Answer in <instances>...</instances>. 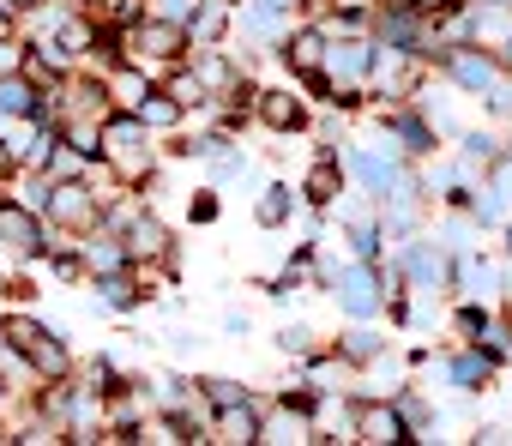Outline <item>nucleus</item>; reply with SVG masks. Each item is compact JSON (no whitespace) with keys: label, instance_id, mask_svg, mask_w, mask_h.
<instances>
[{"label":"nucleus","instance_id":"obj_15","mask_svg":"<svg viewBox=\"0 0 512 446\" xmlns=\"http://www.w3.org/2000/svg\"><path fill=\"white\" fill-rule=\"evenodd\" d=\"M260 440H266V446H290V440H314V422H308V410H296V404H278L272 416H260Z\"/></svg>","mask_w":512,"mask_h":446},{"label":"nucleus","instance_id":"obj_3","mask_svg":"<svg viewBox=\"0 0 512 446\" xmlns=\"http://www.w3.org/2000/svg\"><path fill=\"white\" fill-rule=\"evenodd\" d=\"M43 223H49V217H43L37 205H25V199H0V248L19 254V260H37L43 248H61V242H49Z\"/></svg>","mask_w":512,"mask_h":446},{"label":"nucleus","instance_id":"obj_12","mask_svg":"<svg viewBox=\"0 0 512 446\" xmlns=\"http://www.w3.org/2000/svg\"><path fill=\"white\" fill-rule=\"evenodd\" d=\"M253 115H260L272 133H302V127H308V103H302L296 91H260Z\"/></svg>","mask_w":512,"mask_h":446},{"label":"nucleus","instance_id":"obj_20","mask_svg":"<svg viewBox=\"0 0 512 446\" xmlns=\"http://www.w3.org/2000/svg\"><path fill=\"white\" fill-rule=\"evenodd\" d=\"M31 362H37V374H43V380H73V350H67L55 332L31 350Z\"/></svg>","mask_w":512,"mask_h":446},{"label":"nucleus","instance_id":"obj_16","mask_svg":"<svg viewBox=\"0 0 512 446\" xmlns=\"http://www.w3.org/2000/svg\"><path fill=\"white\" fill-rule=\"evenodd\" d=\"M476 217L482 223H506L512 217V157H494V175H488V193L476 199Z\"/></svg>","mask_w":512,"mask_h":446},{"label":"nucleus","instance_id":"obj_2","mask_svg":"<svg viewBox=\"0 0 512 446\" xmlns=\"http://www.w3.org/2000/svg\"><path fill=\"white\" fill-rule=\"evenodd\" d=\"M43 217H49V230L85 236V230H97V223H103V193L91 187V175H61V181H49Z\"/></svg>","mask_w":512,"mask_h":446},{"label":"nucleus","instance_id":"obj_35","mask_svg":"<svg viewBox=\"0 0 512 446\" xmlns=\"http://www.w3.org/2000/svg\"><path fill=\"white\" fill-rule=\"evenodd\" d=\"M79 7H97V0H79Z\"/></svg>","mask_w":512,"mask_h":446},{"label":"nucleus","instance_id":"obj_30","mask_svg":"<svg viewBox=\"0 0 512 446\" xmlns=\"http://www.w3.org/2000/svg\"><path fill=\"white\" fill-rule=\"evenodd\" d=\"M374 350H380V338H374V332H350V338H344V356H350V362H368Z\"/></svg>","mask_w":512,"mask_h":446},{"label":"nucleus","instance_id":"obj_14","mask_svg":"<svg viewBox=\"0 0 512 446\" xmlns=\"http://www.w3.org/2000/svg\"><path fill=\"white\" fill-rule=\"evenodd\" d=\"M211 440H223V446H253V440H260V410H253L247 398H241V404H223V410L211 416Z\"/></svg>","mask_w":512,"mask_h":446},{"label":"nucleus","instance_id":"obj_33","mask_svg":"<svg viewBox=\"0 0 512 446\" xmlns=\"http://www.w3.org/2000/svg\"><path fill=\"white\" fill-rule=\"evenodd\" d=\"M0 440H13V428H7V422H0Z\"/></svg>","mask_w":512,"mask_h":446},{"label":"nucleus","instance_id":"obj_10","mask_svg":"<svg viewBox=\"0 0 512 446\" xmlns=\"http://www.w3.org/2000/svg\"><path fill=\"white\" fill-rule=\"evenodd\" d=\"M338 302H344V314H350V320L380 314L386 290H380V278L368 272V260H362V266H350V272H338Z\"/></svg>","mask_w":512,"mask_h":446},{"label":"nucleus","instance_id":"obj_32","mask_svg":"<svg viewBox=\"0 0 512 446\" xmlns=\"http://www.w3.org/2000/svg\"><path fill=\"white\" fill-rule=\"evenodd\" d=\"M13 25H19V13L7 7V0H0V37H13Z\"/></svg>","mask_w":512,"mask_h":446},{"label":"nucleus","instance_id":"obj_28","mask_svg":"<svg viewBox=\"0 0 512 446\" xmlns=\"http://www.w3.org/2000/svg\"><path fill=\"white\" fill-rule=\"evenodd\" d=\"M187 217H193V223H211V217H217V193H211V187H199V193L187 199Z\"/></svg>","mask_w":512,"mask_h":446},{"label":"nucleus","instance_id":"obj_34","mask_svg":"<svg viewBox=\"0 0 512 446\" xmlns=\"http://www.w3.org/2000/svg\"><path fill=\"white\" fill-rule=\"evenodd\" d=\"M506 248H512V217H506Z\"/></svg>","mask_w":512,"mask_h":446},{"label":"nucleus","instance_id":"obj_25","mask_svg":"<svg viewBox=\"0 0 512 446\" xmlns=\"http://www.w3.org/2000/svg\"><path fill=\"white\" fill-rule=\"evenodd\" d=\"M97 19L115 25V31H127V25L145 19V0H97Z\"/></svg>","mask_w":512,"mask_h":446},{"label":"nucleus","instance_id":"obj_13","mask_svg":"<svg viewBox=\"0 0 512 446\" xmlns=\"http://www.w3.org/2000/svg\"><path fill=\"white\" fill-rule=\"evenodd\" d=\"M193 73H199V85H205L211 103H223V97L241 85V67H235L223 49H193Z\"/></svg>","mask_w":512,"mask_h":446},{"label":"nucleus","instance_id":"obj_6","mask_svg":"<svg viewBox=\"0 0 512 446\" xmlns=\"http://www.w3.org/2000/svg\"><path fill=\"white\" fill-rule=\"evenodd\" d=\"M350 440H368V446H392V440H410V422H404V410L398 404H356V416H350Z\"/></svg>","mask_w":512,"mask_h":446},{"label":"nucleus","instance_id":"obj_1","mask_svg":"<svg viewBox=\"0 0 512 446\" xmlns=\"http://www.w3.org/2000/svg\"><path fill=\"white\" fill-rule=\"evenodd\" d=\"M151 127L139 121V109H109L103 115V163L115 169L121 187H145L151 181Z\"/></svg>","mask_w":512,"mask_h":446},{"label":"nucleus","instance_id":"obj_21","mask_svg":"<svg viewBox=\"0 0 512 446\" xmlns=\"http://www.w3.org/2000/svg\"><path fill=\"white\" fill-rule=\"evenodd\" d=\"M43 338H49V326L31 320V314H7V320H0V344H13V350H25V356H31Z\"/></svg>","mask_w":512,"mask_h":446},{"label":"nucleus","instance_id":"obj_27","mask_svg":"<svg viewBox=\"0 0 512 446\" xmlns=\"http://www.w3.org/2000/svg\"><path fill=\"white\" fill-rule=\"evenodd\" d=\"M199 386H205V398H211V410H223V404H241V398H247V392H241L235 380H199Z\"/></svg>","mask_w":512,"mask_h":446},{"label":"nucleus","instance_id":"obj_9","mask_svg":"<svg viewBox=\"0 0 512 446\" xmlns=\"http://www.w3.org/2000/svg\"><path fill=\"white\" fill-rule=\"evenodd\" d=\"M79 254H85V272H91V278H109V272H127V266H133V254H127V236H115L109 223L85 230Z\"/></svg>","mask_w":512,"mask_h":446},{"label":"nucleus","instance_id":"obj_7","mask_svg":"<svg viewBox=\"0 0 512 446\" xmlns=\"http://www.w3.org/2000/svg\"><path fill=\"white\" fill-rule=\"evenodd\" d=\"M121 236H127L133 266H145V260H151V266H157V260H175V242H169V230H163V217H157V211H145V205L133 211V223H127Z\"/></svg>","mask_w":512,"mask_h":446},{"label":"nucleus","instance_id":"obj_8","mask_svg":"<svg viewBox=\"0 0 512 446\" xmlns=\"http://www.w3.org/2000/svg\"><path fill=\"white\" fill-rule=\"evenodd\" d=\"M278 49H284V67H290L296 79H308V73H320V67H326L332 31H326V25H296V31H290Z\"/></svg>","mask_w":512,"mask_h":446},{"label":"nucleus","instance_id":"obj_5","mask_svg":"<svg viewBox=\"0 0 512 446\" xmlns=\"http://www.w3.org/2000/svg\"><path fill=\"white\" fill-rule=\"evenodd\" d=\"M440 67L452 73V85H464V91H476V97H488V91L500 85V61H494L482 43H476V49H470V43H464V49H446Z\"/></svg>","mask_w":512,"mask_h":446},{"label":"nucleus","instance_id":"obj_23","mask_svg":"<svg viewBox=\"0 0 512 446\" xmlns=\"http://www.w3.org/2000/svg\"><path fill=\"white\" fill-rule=\"evenodd\" d=\"M452 380H458V386H488V380H494V356H482V350H464V356L452 362Z\"/></svg>","mask_w":512,"mask_h":446},{"label":"nucleus","instance_id":"obj_4","mask_svg":"<svg viewBox=\"0 0 512 446\" xmlns=\"http://www.w3.org/2000/svg\"><path fill=\"white\" fill-rule=\"evenodd\" d=\"M368 73H374V43H368V37H356V31L332 37V49H326L332 97H338V85H344V91H362V79H368Z\"/></svg>","mask_w":512,"mask_h":446},{"label":"nucleus","instance_id":"obj_31","mask_svg":"<svg viewBox=\"0 0 512 446\" xmlns=\"http://www.w3.org/2000/svg\"><path fill=\"white\" fill-rule=\"evenodd\" d=\"M410 7H416L422 19H452V13H458V0H410Z\"/></svg>","mask_w":512,"mask_h":446},{"label":"nucleus","instance_id":"obj_18","mask_svg":"<svg viewBox=\"0 0 512 446\" xmlns=\"http://www.w3.org/2000/svg\"><path fill=\"white\" fill-rule=\"evenodd\" d=\"M302 193H308V205H332V199L344 193V169H338V157H332V151H320V163L308 169Z\"/></svg>","mask_w":512,"mask_h":446},{"label":"nucleus","instance_id":"obj_24","mask_svg":"<svg viewBox=\"0 0 512 446\" xmlns=\"http://www.w3.org/2000/svg\"><path fill=\"white\" fill-rule=\"evenodd\" d=\"M163 91H169L181 109H205V103H211V97H205V85H199V73H187V67H181V73H169V85H163Z\"/></svg>","mask_w":512,"mask_h":446},{"label":"nucleus","instance_id":"obj_26","mask_svg":"<svg viewBox=\"0 0 512 446\" xmlns=\"http://www.w3.org/2000/svg\"><path fill=\"white\" fill-rule=\"evenodd\" d=\"M25 55H31V43L13 31V37H0V73H25Z\"/></svg>","mask_w":512,"mask_h":446},{"label":"nucleus","instance_id":"obj_29","mask_svg":"<svg viewBox=\"0 0 512 446\" xmlns=\"http://www.w3.org/2000/svg\"><path fill=\"white\" fill-rule=\"evenodd\" d=\"M278 344H284L290 356H314V332H308V326H284V338H278Z\"/></svg>","mask_w":512,"mask_h":446},{"label":"nucleus","instance_id":"obj_19","mask_svg":"<svg viewBox=\"0 0 512 446\" xmlns=\"http://www.w3.org/2000/svg\"><path fill=\"white\" fill-rule=\"evenodd\" d=\"M290 211H296V193H290L284 181H272L260 199H253V223H260V230H284Z\"/></svg>","mask_w":512,"mask_h":446},{"label":"nucleus","instance_id":"obj_22","mask_svg":"<svg viewBox=\"0 0 512 446\" xmlns=\"http://www.w3.org/2000/svg\"><path fill=\"white\" fill-rule=\"evenodd\" d=\"M181 115H187V109H181L169 91H145V97H139V121H145V127H181Z\"/></svg>","mask_w":512,"mask_h":446},{"label":"nucleus","instance_id":"obj_17","mask_svg":"<svg viewBox=\"0 0 512 446\" xmlns=\"http://www.w3.org/2000/svg\"><path fill=\"white\" fill-rule=\"evenodd\" d=\"M43 109V85L25 73H0V115H37Z\"/></svg>","mask_w":512,"mask_h":446},{"label":"nucleus","instance_id":"obj_11","mask_svg":"<svg viewBox=\"0 0 512 446\" xmlns=\"http://www.w3.org/2000/svg\"><path fill=\"white\" fill-rule=\"evenodd\" d=\"M235 25V7L229 0H193V13H187V43L193 49H217Z\"/></svg>","mask_w":512,"mask_h":446}]
</instances>
